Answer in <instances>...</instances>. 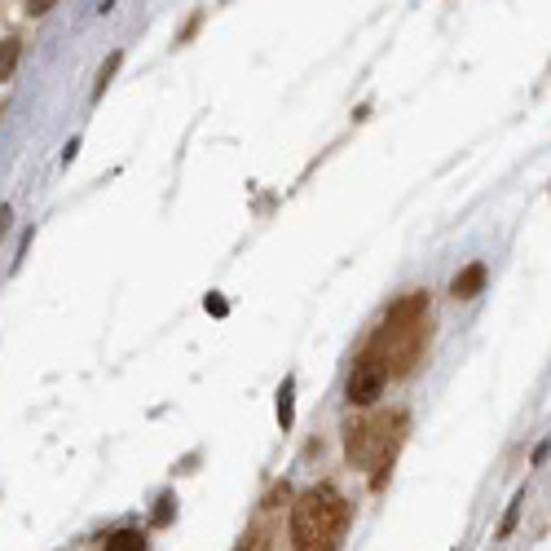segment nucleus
Listing matches in <instances>:
<instances>
[{
	"label": "nucleus",
	"instance_id": "1",
	"mask_svg": "<svg viewBox=\"0 0 551 551\" xmlns=\"http://www.w3.org/2000/svg\"><path fill=\"white\" fill-rule=\"evenodd\" d=\"M423 318H428V296H423V291H414V296H406L402 305L388 309L384 327L375 331V340H371V348H366V357L384 371V379L406 375L414 362H419V348H423V340H428Z\"/></svg>",
	"mask_w": 551,
	"mask_h": 551
},
{
	"label": "nucleus",
	"instance_id": "2",
	"mask_svg": "<svg viewBox=\"0 0 551 551\" xmlns=\"http://www.w3.org/2000/svg\"><path fill=\"white\" fill-rule=\"evenodd\" d=\"M348 529V499L331 485H313L291 508V547L296 551H340Z\"/></svg>",
	"mask_w": 551,
	"mask_h": 551
},
{
	"label": "nucleus",
	"instance_id": "3",
	"mask_svg": "<svg viewBox=\"0 0 551 551\" xmlns=\"http://www.w3.org/2000/svg\"><path fill=\"white\" fill-rule=\"evenodd\" d=\"M402 419H388V414H371L362 423H353L345 437V450H348V463L366 468L375 459H393V446H388V428H397Z\"/></svg>",
	"mask_w": 551,
	"mask_h": 551
},
{
	"label": "nucleus",
	"instance_id": "4",
	"mask_svg": "<svg viewBox=\"0 0 551 551\" xmlns=\"http://www.w3.org/2000/svg\"><path fill=\"white\" fill-rule=\"evenodd\" d=\"M384 384H388L384 371L362 353V357L353 362V375H348V402H353V406H375L379 393H384Z\"/></svg>",
	"mask_w": 551,
	"mask_h": 551
},
{
	"label": "nucleus",
	"instance_id": "5",
	"mask_svg": "<svg viewBox=\"0 0 551 551\" xmlns=\"http://www.w3.org/2000/svg\"><path fill=\"white\" fill-rule=\"evenodd\" d=\"M485 278H489V270H485L481 261H477V265H468V270H459L454 282H450V296H454V300H472V296H481Z\"/></svg>",
	"mask_w": 551,
	"mask_h": 551
},
{
	"label": "nucleus",
	"instance_id": "6",
	"mask_svg": "<svg viewBox=\"0 0 551 551\" xmlns=\"http://www.w3.org/2000/svg\"><path fill=\"white\" fill-rule=\"evenodd\" d=\"M102 551H146V534H141V529H115V534L106 538Z\"/></svg>",
	"mask_w": 551,
	"mask_h": 551
},
{
	"label": "nucleus",
	"instance_id": "7",
	"mask_svg": "<svg viewBox=\"0 0 551 551\" xmlns=\"http://www.w3.org/2000/svg\"><path fill=\"white\" fill-rule=\"evenodd\" d=\"M18 58H23V44H18L14 35H5V40H0V80H9V75L18 71Z\"/></svg>",
	"mask_w": 551,
	"mask_h": 551
},
{
	"label": "nucleus",
	"instance_id": "8",
	"mask_svg": "<svg viewBox=\"0 0 551 551\" xmlns=\"http://www.w3.org/2000/svg\"><path fill=\"white\" fill-rule=\"evenodd\" d=\"M291 397H296V379L287 375V379H282V388H278V423H282V428H291V419H296Z\"/></svg>",
	"mask_w": 551,
	"mask_h": 551
},
{
	"label": "nucleus",
	"instance_id": "9",
	"mask_svg": "<svg viewBox=\"0 0 551 551\" xmlns=\"http://www.w3.org/2000/svg\"><path fill=\"white\" fill-rule=\"evenodd\" d=\"M517 517H520V494L512 499V508H508V517H503V525H499V538H508L512 529H517Z\"/></svg>",
	"mask_w": 551,
	"mask_h": 551
},
{
	"label": "nucleus",
	"instance_id": "10",
	"mask_svg": "<svg viewBox=\"0 0 551 551\" xmlns=\"http://www.w3.org/2000/svg\"><path fill=\"white\" fill-rule=\"evenodd\" d=\"M119 62H124V53H110V62H106L102 75H98V93H106V84H110V75L119 71Z\"/></svg>",
	"mask_w": 551,
	"mask_h": 551
},
{
	"label": "nucleus",
	"instance_id": "11",
	"mask_svg": "<svg viewBox=\"0 0 551 551\" xmlns=\"http://www.w3.org/2000/svg\"><path fill=\"white\" fill-rule=\"evenodd\" d=\"M168 520H173V499L164 494V499H159V512H155V525H168Z\"/></svg>",
	"mask_w": 551,
	"mask_h": 551
},
{
	"label": "nucleus",
	"instance_id": "12",
	"mask_svg": "<svg viewBox=\"0 0 551 551\" xmlns=\"http://www.w3.org/2000/svg\"><path fill=\"white\" fill-rule=\"evenodd\" d=\"M207 313L225 318V313H230V305H225V296H207Z\"/></svg>",
	"mask_w": 551,
	"mask_h": 551
}]
</instances>
